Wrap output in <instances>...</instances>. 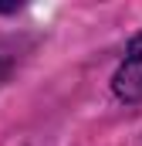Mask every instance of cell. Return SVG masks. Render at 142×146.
I'll return each instance as SVG.
<instances>
[{
  "label": "cell",
  "instance_id": "obj_1",
  "mask_svg": "<svg viewBox=\"0 0 142 146\" xmlns=\"http://www.w3.org/2000/svg\"><path fill=\"white\" fill-rule=\"evenodd\" d=\"M112 92L122 102H142V34H135L125 48V58L112 78Z\"/></svg>",
  "mask_w": 142,
  "mask_h": 146
}]
</instances>
